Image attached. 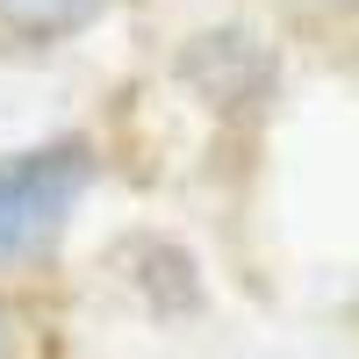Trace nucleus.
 <instances>
[{
	"instance_id": "f257e3e1",
	"label": "nucleus",
	"mask_w": 359,
	"mask_h": 359,
	"mask_svg": "<svg viewBox=\"0 0 359 359\" xmlns=\"http://www.w3.org/2000/svg\"><path fill=\"white\" fill-rule=\"evenodd\" d=\"M86 180H94L86 144H43V151H22L0 165V266L43 252L79 208Z\"/></svg>"
},
{
	"instance_id": "f03ea898",
	"label": "nucleus",
	"mask_w": 359,
	"mask_h": 359,
	"mask_svg": "<svg viewBox=\"0 0 359 359\" xmlns=\"http://www.w3.org/2000/svg\"><path fill=\"white\" fill-rule=\"evenodd\" d=\"M86 8H94V0H0V15H8L15 29H36V36L43 29H72Z\"/></svg>"
},
{
	"instance_id": "7ed1b4c3",
	"label": "nucleus",
	"mask_w": 359,
	"mask_h": 359,
	"mask_svg": "<svg viewBox=\"0 0 359 359\" xmlns=\"http://www.w3.org/2000/svg\"><path fill=\"white\" fill-rule=\"evenodd\" d=\"M0 359H8V323H0Z\"/></svg>"
}]
</instances>
